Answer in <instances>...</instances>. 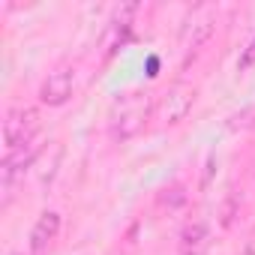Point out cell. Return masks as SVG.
Wrapping results in <instances>:
<instances>
[{
	"instance_id": "cell-11",
	"label": "cell",
	"mask_w": 255,
	"mask_h": 255,
	"mask_svg": "<svg viewBox=\"0 0 255 255\" xmlns=\"http://www.w3.org/2000/svg\"><path fill=\"white\" fill-rule=\"evenodd\" d=\"M249 66H255V36L249 39V45L243 48V54L237 60V69H249Z\"/></svg>"
},
{
	"instance_id": "cell-1",
	"label": "cell",
	"mask_w": 255,
	"mask_h": 255,
	"mask_svg": "<svg viewBox=\"0 0 255 255\" xmlns=\"http://www.w3.org/2000/svg\"><path fill=\"white\" fill-rule=\"evenodd\" d=\"M153 114V105L147 99V93H129L123 96L108 117V135L111 141L123 144V141H132L135 135H141L147 129V120Z\"/></svg>"
},
{
	"instance_id": "cell-7",
	"label": "cell",
	"mask_w": 255,
	"mask_h": 255,
	"mask_svg": "<svg viewBox=\"0 0 255 255\" xmlns=\"http://www.w3.org/2000/svg\"><path fill=\"white\" fill-rule=\"evenodd\" d=\"M207 249H210V225L204 219H189L180 228L177 252L180 255H204Z\"/></svg>"
},
{
	"instance_id": "cell-2",
	"label": "cell",
	"mask_w": 255,
	"mask_h": 255,
	"mask_svg": "<svg viewBox=\"0 0 255 255\" xmlns=\"http://www.w3.org/2000/svg\"><path fill=\"white\" fill-rule=\"evenodd\" d=\"M36 132H39V111L30 108V105H18L6 114L3 120V150L12 153L18 147H27L36 141Z\"/></svg>"
},
{
	"instance_id": "cell-9",
	"label": "cell",
	"mask_w": 255,
	"mask_h": 255,
	"mask_svg": "<svg viewBox=\"0 0 255 255\" xmlns=\"http://www.w3.org/2000/svg\"><path fill=\"white\" fill-rule=\"evenodd\" d=\"M225 126H228L231 132H246V129H255V105H246V108L234 111V114L225 120Z\"/></svg>"
},
{
	"instance_id": "cell-5",
	"label": "cell",
	"mask_w": 255,
	"mask_h": 255,
	"mask_svg": "<svg viewBox=\"0 0 255 255\" xmlns=\"http://www.w3.org/2000/svg\"><path fill=\"white\" fill-rule=\"evenodd\" d=\"M72 90H75V72H72L69 66H57V69H51L48 78L42 81V87H39V102H42V105H51V108L66 105V102L72 99Z\"/></svg>"
},
{
	"instance_id": "cell-12",
	"label": "cell",
	"mask_w": 255,
	"mask_h": 255,
	"mask_svg": "<svg viewBox=\"0 0 255 255\" xmlns=\"http://www.w3.org/2000/svg\"><path fill=\"white\" fill-rule=\"evenodd\" d=\"M243 255H255V249H252V246H246V249H243Z\"/></svg>"
},
{
	"instance_id": "cell-13",
	"label": "cell",
	"mask_w": 255,
	"mask_h": 255,
	"mask_svg": "<svg viewBox=\"0 0 255 255\" xmlns=\"http://www.w3.org/2000/svg\"><path fill=\"white\" fill-rule=\"evenodd\" d=\"M9 255H30V252H21V249H15V252H9Z\"/></svg>"
},
{
	"instance_id": "cell-3",
	"label": "cell",
	"mask_w": 255,
	"mask_h": 255,
	"mask_svg": "<svg viewBox=\"0 0 255 255\" xmlns=\"http://www.w3.org/2000/svg\"><path fill=\"white\" fill-rule=\"evenodd\" d=\"M213 30H216V9L207 6V3L195 6L186 15L183 27H180V48H183V54H195L213 36Z\"/></svg>"
},
{
	"instance_id": "cell-6",
	"label": "cell",
	"mask_w": 255,
	"mask_h": 255,
	"mask_svg": "<svg viewBox=\"0 0 255 255\" xmlns=\"http://www.w3.org/2000/svg\"><path fill=\"white\" fill-rule=\"evenodd\" d=\"M60 213L57 210H42L39 216H36V222H33V228H30V255H45L48 252V246L57 240V234H60Z\"/></svg>"
},
{
	"instance_id": "cell-8",
	"label": "cell",
	"mask_w": 255,
	"mask_h": 255,
	"mask_svg": "<svg viewBox=\"0 0 255 255\" xmlns=\"http://www.w3.org/2000/svg\"><path fill=\"white\" fill-rule=\"evenodd\" d=\"M60 159H63V147H60L57 141H54V153H51V159H48V150L39 153V159H36V174H39V183H42V186H48V183L54 180Z\"/></svg>"
},
{
	"instance_id": "cell-4",
	"label": "cell",
	"mask_w": 255,
	"mask_h": 255,
	"mask_svg": "<svg viewBox=\"0 0 255 255\" xmlns=\"http://www.w3.org/2000/svg\"><path fill=\"white\" fill-rule=\"evenodd\" d=\"M195 99H198L195 84H189V81H174V84L162 93V99H159V117H162L168 126H174V123H180V120L189 117V111L195 108Z\"/></svg>"
},
{
	"instance_id": "cell-10",
	"label": "cell",
	"mask_w": 255,
	"mask_h": 255,
	"mask_svg": "<svg viewBox=\"0 0 255 255\" xmlns=\"http://www.w3.org/2000/svg\"><path fill=\"white\" fill-rule=\"evenodd\" d=\"M240 213V201H237V195L234 192H228L225 195V201H222V210H219V222H222V228H228L231 222H234V216Z\"/></svg>"
}]
</instances>
